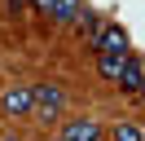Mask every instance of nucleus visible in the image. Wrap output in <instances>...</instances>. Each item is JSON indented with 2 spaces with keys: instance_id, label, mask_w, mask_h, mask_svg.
<instances>
[{
  "instance_id": "obj_10",
  "label": "nucleus",
  "mask_w": 145,
  "mask_h": 141,
  "mask_svg": "<svg viewBox=\"0 0 145 141\" xmlns=\"http://www.w3.org/2000/svg\"><path fill=\"white\" fill-rule=\"evenodd\" d=\"M9 5H13V9H22V5H31V0H9Z\"/></svg>"
},
{
  "instance_id": "obj_12",
  "label": "nucleus",
  "mask_w": 145,
  "mask_h": 141,
  "mask_svg": "<svg viewBox=\"0 0 145 141\" xmlns=\"http://www.w3.org/2000/svg\"><path fill=\"white\" fill-rule=\"evenodd\" d=\"M57 141H62V137H57Z\"/></svg>"
},
{
  "instance_id": "obj_11",
  "label": "nucleus",
  "mask_w": 145,
  "mask_h": 141,
  "mask_svg": "<svg viewBox=\"0 0 145 141\" xmlns=\"http://www.w3.org/2000/svg\"><path fill=\"white\" fill-rule=\"evenodd\" d=\"M0 141H18V137H0Z\"/></svg>"
},
{
  "instance_id": "obj_7",
  "label": "nucleus",
  "mask_w": 145,
  "mask_h": 141,
  "mask_svg": "<svg viewBox=\"0 0 145 141\" xmlns=\"http://www.w3.org/2000/svg\"><path fill=\"white\" fill-rule=\"evenodd\" d=\"M79 9H84V0H57L53 5V22H75V18H79Z\"/></svg>"
},
{
  "instance_id": "obj_1",
  "label": "nucleus",
  "mask_w": 145,
  "mask_h": 141,
  "mask_svg": "<svg viewBox=\"0 0 145 141\" xmlns=\"http://www.w3.org/2000/svg\"><path fill=\"white\" fill-rule=\"evenodd\" d=\"M62 106H66V93L57 84H40V88H31V115H40V119H57L62 115Z\"/></svg>"
},
{
  "instance_id": "obj_3",
  "label": "nucleus",
  "mask_w": 145,
  "mask_h": 141,
  "mask_svg": "<svg viewBox=\"0 0 145 141\" xmlns=\"http://www.w3.org/2000/svg\"><path fill=\"white\" fill-rule=\"evenodd\" d=\"M114 84H123V93H127V97H141V84H145L141 57H132V53H127V62H123V70H119V79H114Z\"/></svg>"
},
{
  "instance_id": "obj_5",
  "label": "nucleus",
  "mask_w": 145,
  "mask_h": 141,
  "mask_svg": "<svg viewBox=\"0 0 145 141\" xmlns=\"http://www.w3.org/2000/svg\"><path fill=\"white\" fill-rule=\"evenodd\" d=\"M62 141H101V123L92 119H71L62 128Z\"/></svg>"
},
{
  "instance_id": "obj_4",
  "label": "nucleus",
  "mask_w": 145,
  "mask_h": 141,
  "mask_svg": "<svg viewBox=\"0 0 145 141\" xmlns=\"http://www.w3.org/2000/svg\"><path fill=\"white\" fill-rule=\"evenodd\" d=\"M0 110H5V115H13V119L31 115V88H9V93L0 97Z\"/></svg>"
},
{
  "instance_id": "obj_9",
  "label": "nucleus",
  "mask_w": 145,
  "mask_h": 141,
  "mask_svg": "<svg viewBox=\"0 0 145 141\" xmlns=\"http://www.w3.org/2000/svg\"><path fill=\"white\" fill-rule=\"evenodd\" d=\"M31 5H35L40 13H53V5H57V0H31Z\"/></svg>"
},
{
  "instance_id": "obj_8",
  "label": "nucleus",
  "mask_w": 145,
  "mask_h": 141,
  "mask_svg": "<svg viewBox=\"0 0 145 141\" xmlns=\"http://www.w3.org/2000/svg\"><path fill=\"white\" fill-rule=\"evenodd\" d=\"M110 141H141V128L136 123H114L110 128Z\"/></svg>"
},
{
  "instance_id": "obj_2",
  "label": "nucleus",
  "mask_w": 145,
  "mask_h": 141,
  "mask_svg": "<svg viewBox=\"0 0 145 141\" xmlns=\"http://www.w3.org/2000/svg\"><path fill=\"white\" fill-rule=\"evenodd\" d=\"M92 49H97V53H119V57H123V53H127V31L119 22H101L97 35H92Z\"/></svg>"
},
{
  "instance_id": "obj_6",
  "label": "nucleus",
  "mask_w": 145,
  "mask_h": 141,
  "mask_svg": "<svg viewBox=\"0 0 145 141\" xmlns=\"http://www.w3.org/2000/svg\"><path fill=\"white\" fill-rule=\"evenodd\" d=\"M123 62H127V53H123V57H119V53H97V70H101L106 79H119Z\"/></svg>"
}]
</instances>
